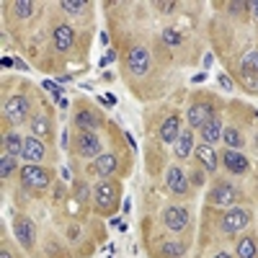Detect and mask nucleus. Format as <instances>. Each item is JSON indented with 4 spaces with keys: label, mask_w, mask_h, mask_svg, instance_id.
Segmentation results:
<instances>
[{
    "label": "nucleus",
    "mask_w": 258,
    "mask_h": 258,
    "mask_svg": "<svg viewBox=\"0 0 258 258\" xmlns=\"http://www.w3.org/2000/svg\"><path fill=\"white\" fill-rule=\"evenodd\" d=\"M21 183L26 188H47L52 183V173L41 165H24L21 168Z\"/></svg>",
    "instance_id": "obj_1"
},
{
    "label": "nucleus",
    "mask_w": 258,
    "mask_h": 258,
    "mask_svg": "<svg viewBox=\"0 0 258 258\" xmlns=\"http://www.w3.org/2000/svg\"><path fill=\"white\" fill-rule=\"evenodd\" d=\"M31 111V103L26 96H11V101H6L3 106V116L11 121V124H21V121H26Z\"/></svg>",
    "instance_id": "obj_2"
},
{
    "label": "nucleus",
    "mask_w": 258,
    "mask_h": 258,
    "mask_svg": "<svg viewBox=\"0 0 258 258\" xmlns=\"http://www.w3.org/2000/svg\"><path fill=\"white\" fill-rule=\"evenodd\" d=\"M248 222H250V212L248 209H230L220 220V230L227 232V235H235V232H240Z\"/></svg>",
    "instance_id": "obj_3"
},
{
    "label": "nucleus",
    "mask_w": 258,
    "mask_h": 258,
    "mask_svg": "<svg viewBox=\"0 0 258 258\" xmlns=\"http://www.w3.org/2000/svg\"><path fill=\"white\" fill-rule=\"evenodd\" d=\"M116 194H119L116 183H111V181H101V183L93 188V199H96L98 209H101V212L114 209V204H116Z\"/></svg>",
    "instance_id": "obj_4"
},
{
    "label": "nucleus",
    "mask_w": 258,
    "mask_h": 258,
    "mask_svg": "<svg viewBox=\"0 0 258 258\" xmlns=\"http://www.w3.org/2000/svg\"><path fill=\"white\" fill-rule=\"evenodd\" d=\"M240 78L245 80V85L258 88V49H250L243 54L240 59Z\"/></svg>",
    "instance_id": "obj_5"
},
{
    "label": "nucleus",
    "mask_w": 258,
    "mask_h": 258,
    "mask_svg": "<svg viewBox=\"0 0 258 258\" xmlns=\"http://www.w3.org/2000/svg\"><path fill=\"white\" fill-rule=\"evenodd\" d=\"M78 155L80 158H93V155H101V140L96 132H80L78 135Z\"/></svg>",
    "instance_id": "obj_6"
},
{
    "label": "nucleus",
    "mask_w": 258,
    "mask_h": 258,
    "mask_svg": "<svg viewBox=\"0 0 258 258\" xmlns=\"http://www.w3.org/2000/svg\"><path fill=\"white\" fill-rule=\"evenodd\" d=\"M13 235L18 238V243L24 245V248H34L36 243V227L29 217H18L16 225H13Z\"/></svg>",
    "instance_id": "obj_7"
},
{
    "label": "nucleus",
    "mask_w": 258,
    "mask_h": 258,
    "mask_svg": "<svg viewBox=\"0 0 258 258\" xmlns=\"http://www.w3.org/2000/svg\"><path fill=\"white\" fill-rule=\"evenodd\" d=\"M238 197H240L238 188H235L232 183H225V181H220L217 186L209 191V202L217 204V207H227V204H232Z\"/></svg>",
    "instance_id": "obj_8"
},
{
    "label": "nucleus",
    "mask_w": 258,
    "mask_h": 258,
    "mask_svg": "<svg viewBox=\"0 0 258 258\" xmlns=\"http://www.w3.org/2000/svg\"><path fill=\"white\" fill-rule=\"evenodd\" d=\"M163 222L168 230H173V232H181L186 225H188V212L183 207H168L163 212Z\"/></svg>",
    "instance_id": "obj_9"
},
{
    "label": "nucleus",
    "mask_w": 258,
    "mask_h": 258,
    "mask_svg": "<svg viewBox=\"0 0 258 258\" xmlns=\"http://www.w3.org/2000/svg\"><path fill=\"white\" fill-rule=\"evenodd\" d=\"M222 163H225V168L230 170V173H235V176L248 173V158L240 153V150H225V153H222Z\"/></svg>",
    "instance_id": "obj_10"
},
{
    "label": "nucleus",
    "mask_w": 258,
    "mask_h": 258,
    "mask_svg": "<svg viewBox=\"0 0 258 258\" xmlns=\"http://www.w3.org/2000/svg\"><path fill=\"white\" fill-rule=\"evenodd\" d=\"M47 155L44 145H41L39 137H26L24 140V153H21V158H24L29 165H39V160Z\"/></svg>",
    "instance_id": "obj_11"
},
{
    "label": "nucleus",
    "mask_w": 258,
    "mask_h": 258,
    "mask_svg": "<svg viewBox=\"0 0 258 258\" xmlns=\"http://www.w3.org/2000/svg\"><path fill=\"white\" fill-rule=\"evenodd\" d=\"M126 62H129V70H132L135 75H145L150 70V52L145 47H135L132 52H129Z\"/></svg>",
    "instance_id": "obj_12"
},
{
    "label": "nucleus",
    "mask_w": 258,
    "mask_h": 258,
    "mask_svg": "<svg viewBox=\"0 0 258 258\" xmlns=\"http://www.w3.org/2000/svg\"><path fill=\"white\" fill-rule=\"evenodd\" d=\"M212 116H214V109H212L209 103H194L191 109H188V124H191V129H194V126L202 129Z\"/></svg>",
    "instance_id": "obj_13"
},
{
    "label": "nucleus",
    "mask_w": 258,
    "mask_h": 258,
    "mask_svg": "<svg viewBox=\"0 0 258 258\" xmlns=\"http://www.w3.org/2000/svg\"><path fill=\"white\" fill-rule=\"evenodd\" d=\"M178 135H181V119H178V114H170L160 126V140L165 145H176Z\"/></svg>",
    "instance_id": "obj_14"
},
{
    "label": "nucleus",
    "mask_w": 258,
    "mask_h": 258,
    "mask_svg": "<svg viewBox=\"0 0 258 258\" xmlns=\"http://www.w3.org/2000/svg\"><path fill=\"white\" fill-rule=\"evenodd\" d=\"M165 183H168V188L173 194H178V197H186L188 194V178L183 176L181 168H170L168 176H165Z\"/></svg>",
    "instance_id": "obj_15"
},
{
    "label": "nucleus",
    "mask_w": 258,
    "mask_h": 258,
    "mask_svg": "<svg viewBox=\"0 0 258 258\" xmlns=\"http://www.w3.org/2000/svg\"><path fill=\"white\" fill-rule=\"evenodd\" d=\"M202 140H204V145H214L217 140H222V121H220V116H212L202 126Z\"/></svg>",
    "instance_id": "obj_16"
},
{
    "label": "nucleus",
    "mask_w": 258,
    "mask_h": 258,
    "mask_svg": "<svg viewBox=\"0 0 258 258\" xmlns=\"http://www.w3.org/2000/svg\"><path fill=\"white\" fill-rule=\"evenodd\" d=\"M75 41V34H73V26H57L54 29V49L57 52H68Z\"/></svg>",
    "instance_id": "obj_17"
},
{
    "label": "nucleus",
    "mask_w": 258,
    "mask_h": 258,
    "mask_svg": "<svg viewBox=\"0 0 258 258\" xmlns=\"http://www.w3.org/2000/svg\"><path fill=\"white\" fill-rule=\"evenodd\" d=\"M114 170H116V155L114 153H103L96 158V173L103 176V178H109L114 176Z\"/></svg>",
    "instance_id": "obj_18"
},
{
    "label": "nucleus",
    "mask_w": 258,
    "mask_h": 258,
    "mask_svg": "<svg viewBox=\"0 0 258 258\" xmlns=\"http://www.w3.org/2000/svg\"><path fill=\"white\" fill-rule=\"evenodd\" d=\"M98 121H101V119H98L91 109H80V111L75 114V124L83 129V132H96Z\"/></svg>",
    "instance_id": "obj_19"
},
{
    "label": "nucleus",
    "mask_w": 258,
    "mask_h": 258,
    "mask_svg": "<svg viewBox=\"0 0 258 258\" xmlns=\"http://www.w3.org/2000/svg\"><path fill=\"white\" fill-rule=\"evenodd\" d=\"M31 135L39 137V140L52 135V124H49V116H47V114H36V116L31 119Z\"/></svg>",
    "instance_id": "obj_20"
},
{
    "label": "nucleus",
    "mask_w": 258,
    "mask_h": 258,
    "mask_svg": "<svg viewBox=\"0 0 258 258\" xmlns=\"http://www.w3.org/2000/svg\"><path fill=\"white\" fill-rule=\"evenodd\" d=\"M197 160L204 163V168L209 170V173H214V170H217V153H214L209 145H199V147H197Z\"/></svg>",
    "instance_id": "obj_21"
},
{
    "label": "nucleus",
    "mask_w": 258,
    "mask_h": 258,
    "mask_svg": "<svg viewBox=\"0 0 258 258\" xmlns=\"http://www.w3.org/2000/svg\"><path fill=\"white\" fill-rule=\"evenodd\" d=\"M191 147H194V135H191V129H183V132L178 135V140H176V155L178 158H188Z\"/></svg>",
    "instance_id": "obj_22"
},
{
    "label": "nucleus",
    "mask_w": 258,
    "mask_h": 258,
    "mask_svg": "<svg viewBox=\"0 0 258 258\" xmlns=\"http://www.w3.org/2000/svg\"><path fill=\"white\" fill-rule=\"evenodd\" d=\"M238 258H258V245L253 235H245V238L238 240Z\"/></svg>",
    "instance_id": "obj_23"
},
{
    "label": "nucleus",
    "mask_w": 258,
    "mask_h": 258,
    "mask_svg": "<svg viewBox=\"0 0 258 258\" xmlns=\"http://www.w3.org/2000/svg\"><path fill=\"white\" fill-rule=\"evenodd\" d=\"M3 145H6L8 155H21V153H24V140H21V135H16V132H6Z\"/></svg>",
    "instance_id": "obj_24"
},
{
    "label": "nucleus",
    "mask_w": 258,
    "mask_h": 258,
    "mask_svg": "<svg viewBox=\"0 0 258 258\" xmlns=\"http://www.w3.org/2000/svg\"><path fill=\"white\" fill-rule=\"evenodd\" d=\"M222 140H225L227 150H240V147H243V135H240L235 126H230V129H222Z\"/></svg>",
    "instance_id": "obj_25"
},
{
    "label": "nucleus",
    "mask_w": 258,
    "mask_h": 258,
    "mask_svg": "<svg viewBox=\"0 0 258 258\" xmlns=\"http://www.w3.org/2000/svg\"><path fill=\"white\" fill-rule=\"evenodd\" d=\"M186 253V245L183 243H176V240H168L160 245V255L163 258H181Z\"/></svg>",
    "instance_id": "obj_26"
},
{
    "label": "nucleus",
    "mask_w": 258,
    "mask_h": 258,
    "mask_svg": "<svg viewBox=\"0 0 258 258\" xmlns=\"http://www.w3.org/2000/svg\"><path fill=\"white\" fill-rule=\"evenodd\" d=\"M13 170H16V155L3 153V158H0V178H11Z\"/></svg>",
    "instance_id": "obj_27"
},
{
    "label": "nucleus",
    "mask_w": 258,
    "mask_h": 258,
    "mask_svg": "<svg viewBox=\"0 0 258 258\" xmlns=\"http://www.w3.org/2000/svg\"><path fill=\"white\" fill-rule=\"evenodd\" d=\"M13 11H16L18 18H29L34 13V3L31 0H18V3H13Z\"/></svg>",
    "instance_id": "obj_28"
},
{
    "label": "nucleus",
    "mask_w": 258,
    "mask_h": 258,
    "mask_svg": "<svg viewBox=\"0 0 258 258\" xmlns=\"http://www.w3.org/2000/svg\"><path fill=\"white\" fill-rule=\"evenodd\" d=\"M91 197H93V194H91L88 183H75V199H78L80 204H85V202H88Z\"/></svg>",
    "instance_id": "obj_29"
},
{
    "label": "nucleus",
    "mask_w": 258,
    "mask_h": 258,
    "mask_svg": "<svg viewBox=\"0 0 258 258\" xmlns=\"http://www.w3.org/2000/svg\"><path fill=\"white\" fill-rule=\"evenodd\" d=\"M163 41H165L168 47H178V44H181V34H178L176 29H165V31H163Z\"/></svg>",
    "instance_id": "obj_30"
},
{
    "label": "nucleus",
    "mask_w": 258,
    "mask_h": 258,
    "mask_svg": "<svg viewBox=\"0 0 258 258\" xmlns=\"http://www.w3.org/2000/svg\"><path fill=\"white\" fill-rule=\"evenodd\" d=\"M62 11H68V13H80L83 8H85V3H80V0H75V3H73V0H62Z\"/></svg>",
    "instance_id": "obj_31"
},
{
    "label": "nucleus",
    "mask_w": 258,
    "mask_h": 258,
    "mask_svg": "<svg viewBox=\"0 0 258 258\" xmlns=\"http://www.w3.org/2000/svg\"><path fill=\"white\" fill-rule=\"evenodd\" d=\"M188 181L197 186V188L204 186V170H197V168H194V170H191V176H188Z\"/></svg>",
    "instance_id": "obj_32"
},
{
    "label": "nucleus",
    "mask_w": 258,
    "mask_h": 258,
    "mask_svg": "<svg viewBox=\"0 0 258 258\" xmlns=\"http://www.w3.org/2000/svg\"><path fill=\"white\" fill-rule=\"evenodd\" d=\"M217 83H220V85H222V88H225V91H227V93H230V91H232V88H235V83H232V80H230V78H227V75H225V73H217Z\"/></svg>",
    "instance_id": "obj_33"
},
{
    "label": "nucleus",
    "mask_w": 258,
    "mask_h": 258,
    "mask_svg": "<svg viewBox=\"0 0 258 258\" xmlns=\"http://www.w3.org/2000/svg\"><path fill=\"white\" fill-rule=\"evenodd\" d=\"M44 88H47V91H52V96H54L57 101H62V98H59V96H62V88H59L57 83H52V80H44Z\"/></svg>",
    "instance_id": "obj_34"
},
{
    "label": "nucleus",
    "mask_w": 258,
    "mask_h": 258,
    "mask_svg": "<svg viewBox=\"0 0 258 258\" xmlns=\"http://www.w3.org/2000/svg\"><path fill=\"white\" fill-rule=\"evenodd\" d=\"M158 8H160L163 13H173V8H176V3H158Z\"/></svg>",
    "instance_id": "obj_35"
},
{
    "label": "nucleus",
    "mask_w": 258,
    "mask_h": 258,
    "mask_svg": "<svg viewBox=\"0 0 258 258\" xmlns=\"http://www.w3.org/2000/svg\"><path fill=\"white\" fill-rule=\"evenodd\" d=\"M243 8H248V3H230V11H232V13H238V11H243Z\"/></svg>",
    "instance_id": "obj_36"
},
{
    "label": "nucleus",
    "mask_w": 258,
    "mask_h": 258,
    "mask_svg": "<svg viewBox=\"0 0 258 258\" xmlns=\"http://www.w3.org/2000/svg\"><path fill=\"white\" fill-rule=\"evenodd\" d=\"M248 8H253V16H255V18H258V3H250V6H248Z\"/></svg>",
    "instance_id": "obj_37"
},
{
    "label": "nucleus",
    "mask_w": 258,
    "mask_h": 258,
    "mask_svg": "<svg viewBox=\"0 0 258 258\" xmlns=\"http://www.w3.org/2000/svg\"><path fill=\"white\" fill-rule=\"evenodd\" d=\"M0 258H13V255H11V250H6V248H3V253H0Z\"/></svg>",
    "instance_id": "obj_38"
},
{
    "label": "nucleus",
    "mask_w": 258,
    "mask_h": 258,
    "mask_svg": "<svg viewBox=\"0 0 258 258\" xmlns=\"http://www.w3.org/2000/svg\"><path fill=\"white\" fill-rule=\"evenodd\" d=\"M214 258H230L227 253H217V255H214Z\"/></svg>",
    "instance_id": "obj_39"
},
{
    "label": "nucleus",
    "mask_w": 258,
    "mask_h": 258,
    "mask_svg": "<svg viewBox=\"0 0 258 258\" xmlns=\"http://www.w3.org/2000/svg\"><path fill=\"white\" fill-rule=\"evenodd\" d=\"M255 147H258V135H255Z\"/></svg>",
    "instance_id": "obj_40"
}]
</instances>
